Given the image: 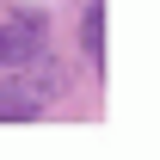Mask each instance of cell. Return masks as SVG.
Instances as JSON below:
<instances>
[{
	"label": "cell",
	"mask_w": 160,
	"mask_h": 160,
	"mask_svg": "<svg viewBox=\"0 0 160 160\" xmlns=\"http://www.w3.org/2000/svg\"><path fill=\"white\" fill-rule=\"evenodd\" d=\"M37 49H43V12L0 0V68H25Z\"/></svg>",
	"instance_id": "6da1fadb"
},
{
	"label": "cell",
	"mask_w": 160,
	"mask_h": 160,
	"mask_svg": "<svg viewBox=\"0 0 160 160\" xmlns=\"http://www.w3.org/2000/svg\"><path fill=\"white\" fill-rule=\"evenodd\" d=\"M43 117V99H31L19 80H0V123H31Z\"/></svg>",
	"instance_id": "7a4b0ae2"
},
{
	"label": "cell",
	"mask_w": 160,
	"mask_h": 160,
	"mask_svg": "<svg viewBox=\"0 0 160 160\" xmlns=\"http://www.w3.org/2000/svg\"><path fill=\"white\" fill-rule=\"evenodd\" d=\"M80 49H86V62L105 68V0H92V6L80 12Z\"/></svg>",
	"instance_id": "3957f363"
}]
</instances>
